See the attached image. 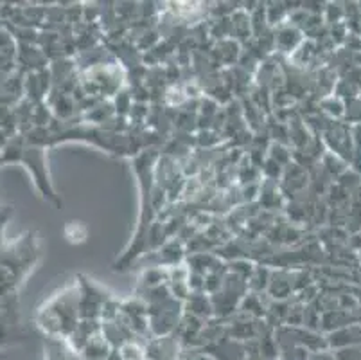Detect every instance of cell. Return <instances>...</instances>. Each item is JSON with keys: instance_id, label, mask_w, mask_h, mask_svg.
Returning a JSON list of instances; mask_svg holds the SVG:
<instances>
[{"instance_id": "obj_1", "label": "cell", "mask_w": 361, "mask_h": 360, "mask_svg": "<svg viewBox=\"0 0 361 360\" xmlns=\"http://www.w3.org/2000/svg\"><path fill=\"white\" fill-rule=\"evenodd\" d=\"M309 360H335V359H333V357H329V355H324V353H320V355L311 357Z\"/></svg>"}]
</instances>
